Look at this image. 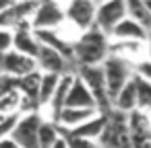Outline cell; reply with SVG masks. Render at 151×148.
<instances>
[{
    "mask_svg": "<svg viewBox=\"0 0 151 148\" xmlns=\"http://www.w3.org/2000/svg\"><path fill=\"white\" fill-rule=\"evenodd\" d=\"M42 123V115L37 109L27 111L23 117H17V123L11 130V138L17 142V146L23 148H37V130Z\"/></svg>",
    "mask_w": 151,
    "mask_h": 148,
    "instance_id": "cell-4",
    "label": "cell"
},
{
    "mask_svg": "<svg viewBox=\"0 0 151 148\" xmlns=\"http://www.w3.org/2000/svg\"><path fill=\"white\" fill-rule=\"evenodd\" d=\"M126 123H128V134H130V142L132 144H143L145 138L151 132V117L147 115V111L134 107L132 111L126 113Z\"/></svg>",
    "mask_w": 151,
    "mask_h": 148,
    "instance_id": "cell-10",
    "label": "cell"
},
{
    "mask_svg": "<svg viewBox=\"0 0 151 148\" xmlns=\"http://www.w3.org/2000/svg\"><path fill=\"white\" fill-rule=\"evenodd\" d=\"M35 68H37V62L33 56H27L17 50L4 52V72L13 74V76H25L27 72H31Z\"/></svg>",
    "mask_w": 151,
    "mask_h": 148,
    "instance_id": "cell-11",
    "label": "cell"
},
{
    "mask_svg": "<svg viewBox=\"0 0 151 148\" xmlns=\"http://www.w3.org/2000/svg\"><path fill=\"white\" fill-rule=\"evenodd\" d=\"M0 148H17V142L11 136H4V138H0Z\"/></svg>",
    "mask_w": 151,
    "mask_h": 148,
    "instance_id": "cell-28",
    "label": "cell"
},
{
    "mask_svg": "<svg viewBox=\"0 0 151 148\" xmlns=\"http://www.w3.org/2000/svg\"><path fill=\"white\" fill-rule=\"evenodd\" d=\"M13 50L23 52V54L33 56V58L37 56L40 41H37L31 25H19V27L13 29Z\"/></svg>",
    "mask_w": 151,
    "mask_h": 148,
    "instance_id": "cell-15",
    "label": "cell"
},
{
    "mask_svg": "<svg viewBox=\"0 0 151 148\" xmlns=\"http://www.w3.org/2000/svg\"><path fill=\"white\" fill-rule=\"evenodd\" d=\"M95 113H99L95 107H70V105H64L56 115V123L62 125L64 130H70V127L83 123L85 119L93 117Z\"/></svg>",
    "mask_w": 151,
    "mask_h": 148,
    "instance_id": "cell-16",
    "label": "cell"
},
{
    "mask_svg": "<svg viewBox=\"0 0 151 148\" xmlns=\"http://www.w3.org/2000/svg\"><path fill=\"white\" fill-rule=\"evenodd\" d=\"M11 2H13V0H0V13H2V11H4Z\"/></svg>",
    "mask_w": 151,
    "mask_h": 148,
    "instance_id": "cell-29",
    "label": "cell"
},
{
    "mask_svg": "<svg viewBox=\"0 0 151 148\" xmlns=\"http://www.w3.org/2000/svg\"><path fill=\"white\" fill-rule=\"evenodd\" d=\"M134 72H137L139 76H143V78H147V80L151 82V60H147V58L139 60V62H137Z\"/></svg>",
    "mask_w": 151,
    "mask_h": 148,
    "instance_id": "cell-27",
    "label": "cell"
},
{
    "mask_svg": "<svg viewBox=\"0 0 151 148\" xmlns=\"http://www.w3.org/2000/svg\"><path fill=\"white\" fill-rule=\"evenodd\" d=\"M19 111H23V93L19 89H13L11 93L0 97V117L17 115Z\"/></svg>",
    "mask_w": 151,
    "mask_h": 148,
    "instance_id": "cell-18",
    "label": "cell"
},
{
    "mask_svg": "<svg viewBox=\"0 0 151 148\" xmlns=\"http://www.w3.org/2000/svg\"><path fill=\"white\" fill-rule=\"evenodd\" d=\"M112 105H114V109L124 111V113H128V111H132L137 107V82H134V76L118 91V95L114 97Z\"/></svg>",
    "mask_w": 151,
    "mask_h": 148,
    "instance_id": "cell-17",
    "label": "cell"
},
{
    "mask_svg": "<svg viewBox=\"0 0 151 148\" xmlns=\"http://www.w3.org/2000/svg\"><path fill=\"white\" fill-rule=\"evenodd\" d=\"M17 117L19 115H6V117H0V138H4L11 134L13 125L17 123Z\"/></svg>",
    "mask_w": 151,
    "mask_h": 148,
    "instance_id": "cell-26",
    "label": "cell"
},
{
    "mask_svg": "<svg viewBox=\"0 0 151 148\" xmlns=\"http://www.w3.org/2000/svg\"><path fill=\"white\" fill-rule=\"evenodd\" d=\"M13 89H19V76H13L9 72H2L0 74V97L11 93Z\"/></svg>",
    "mask_w": 151,
    "mask_h": 148,
    "instance_id": "cell-24",
    "label": "cell"
},
{
    "mask_svg": "<svg viewBox=\"0 0 151 148\" xmlns=\"http://www.w3.org/2000/svg\"><path fill=\"white\" fill-rule=\"evenodd\" d=\"M2 72H4V54L0 52V74H2Z\"/></svg>",
    "mask_w": 151,
    "mask_h": 148,
    "instance_id": "cell-30",
    "label": "cell"
},
{
    "mask_svg": "<svg viewBox=\"0 0 151 148\" xmlns=\"http://www.w3.org/2000/svg\"><path fill=\"white\" fill-rule=\"evenodd\" d=\"M126 2V15L137 19L141 25H145L151 31V13L145 6V0H124Z\"/></svg>",
    "mask_w": 151,
    "mask_h": 148,
    "instance_id": "cell-21",
    "label": "cell"
},
{
    "mask_svg": "<svg viewBox=\"0 0 151 148\" xmlns=\"http://www.w3.org/2000/svg\"><path fill=\"white\" fill-rule=\"evenodd\" d=\"M64 105H70V107H95L97 109V103H95V97H93L91 89L77 74H75V80H73V84L68 89V95H66Z\"/></svg>",
    "mask_w": 151,
    "mask_h": 148,
    "instance_id": "cell-13",
    "label": "cell"
},
{
    "mask_svg": "<svg viewBox=\"0 0 151 148\" xmlns=\"http://www.w3.org/2000/svg\"><path fill=\"white\" fill-rule=\"evenodd\" d=\"M75 50V64H101L110 54V41L108 33H104L99 27H91L79 35V39L73 43Z\"/></svg>",
    "mask_w": 151,
    "mask_h": 148,
    "instance_id": "cell-1",
    "label": "cell"
},
{
    "mask_svg": "<svg viewBox=\"0 0 151 148\" xmlns=\"http://www.w3.org/2000/svg\"><path fill=\"white\" fill-rule=\"evenodd\" d=\"M114 39H141V41H149V29L145 25H141L137 19L132 17H124L110 33Z\"/></svg>",
    "mask_w": 151,
    "mask_h": 148,
    "instance_id": "cell-14",
    "label": "cell"
},
{
    "mask_svg": "<svg viewBox=\"0 0 151 148\" xmlns=\"http://www.w3.org/2000/svg\"><path fill=\"white\" fill-rule=\"evenodd\" d=\"M97 2H99V0H97Z\"/></svg>",
    "mask_w": 151,
    "mask_h": 148,
    "instance_id": "cell-35",
    "label": "cell"
},
{
    "mask_svg": "<svg viewBox=\"0 0 151 148\" xmlns=\"http://www.w3.org/2000/svg\"><path fill=\"white\" fill-rule=\"evenodd\" d=\"M104 66V74H106V91L110 101H114V97L118 95V91L134 76L132 70V62L126 58H120L116 54H108V58L101 62Z\"/></svg>",
    "mask_w": 151,
    "mask_h": 148,
    "instance_id": "cell-2",
    "label": "cell"
},
{
    "mask_svg": "<svg viewBox=\"0 0 151 148\" xmlns=\"http://www.w3.org/2000/svg\"><path fill=\"white\" fill-rule=\"evenodd\" d=\"M143 144H145V146H151V132H149V136L145 138V142H143Z\"/></svg>",
    "mask_w": 151,
    "mask_h": 148,
    "instance_id": "cell-32",
    "label": "cell"
},
{
    "mask_svg": "<svg viewBox=\"0 0 151 148\" xmlns=\"http://www.w3.org/2000/svg\"><path fill=\"white\" fill-rule=\"evenodd\" d=\"M35 62H37V68L42 72H56V74H64V72H68V66H73L58 50L44 45V43H40Z\"/></svg>",
    "mask_w": 151,
    "mask_h": 148,
    "instance_id": "cell-9",
    "label": "cell"
},
{
    "mask_svg": "<svg viewBox=\"0 0 151 148\" xmlns=\"http://www.w3.org/2000/svg\"><path fill=\"white\" fill-rule=\"evenodd\" d=\"M58 136H60L58 123L50 121V119H42L40 130H37V146L40 148H52L54 142L58 140Z\"/></svg>",
    "mask_w": 151,
    "mask_h": 148,
    "instance_id": "cell-20",
    "label": "cell"
},
{
    "mask_svg": "<svg viewBox=\"0 0 151 148\" xmlns=\"http://www.w3.org/2000/svg\"><path fill=\"white\" fill-rule=\"evenodd\" d=\"M147 60H151V41H147V54H145Z\"/></svg>",
    "mask_w": 151,
    "mask_h": 148,
    "instance_id": "cell-31",
    "label": "cell"
},
{
    "mask_svg": "<svg viewBox=\"0 0 151 148\" xmlns=\"http://www.w3.org/2000/svg\"><path fill=\"white\" fill-rule=\"evenodd\" d=\"M13 50V29L11 27H0V52Z\"/></svg>",
    "mask_w": 151,
    "mask_h": 148,
    "instance_id": "cell-25",
    "label": "cell"
},
{
    "mask_svg": "<svg viewBox=\"0 0 151 148\" xmlns=\"http://www.w3.org/2000/svg\"><path fill=\"white\" fill-rule=\"evenodd\" d=\"M77 76L83 78V82L91 89L97 109L101 113H110L114 109L108 91H106V74H104V66L101 64H77Z\"/></svg>",
    "mask_w": 151,
    "mask_h": 148,
    "instance_id": "cell-3",
    "label": "cell"
},
{
    "mask_svg": "<svg viewBox=\"0 0 151 148\" xmlns=\"http://www.w3.org/2000/svg\"><path fill=\"white\" fill-rule=\"evenodd\" d=\"M58 80H60V74H56V72H42V80H40V105L50 103V99H52V95H54V91L58 86Z\"/></svg>",
    "mask_w": 151,
    "mask_h": 148,
    "instance_id": "cell-22",
    "label": "cell"
},
{
    "mask_svg": "<svg viewBox=\"0 0 151 148\" xmlns=\"http://www.w3.org/2000/svg\"><path fill=\"white\" fill-rule=\"evenodd\" d=\"M64 19H66L64 6L58 0H40L35 6V13L31 17V27L33 29H56Z\"/></svg>",
    "mask_w": 151,
    "mask_h": 148,
    "instance_id": "cell-5",
    "label": "cell"
},
{
    "mask_svg": "<svg viewBox=\"0 0 151 148\" xmlns=\"http://www.w3.org/2000/svg\"><path fill=\"white\" fill-rule=\"evenodd\" d=\"M95 11H97L95 0H68L64 6L66 21L79 27L81 31H87L95 25Z\"/></svg>",
    "mask_w": 151,
    "mask_h": 148,
    "instance_id": "cell-7",
    "label": "cell"
},
{
    "mask_svg": "<svg viewBox=\"0 0 151 148\" xmlns=\"http://www.w3.org/2000/svg\"><path fill=\"white\" fill-rule=\"evenodd\" d=\"M137 82V107L143 111H151V82L139 74H134Z\"/></svg>",
    "mask_w": 151,
    "mask_h": 148,
    "instance_id": "cell-23",
    "label": "cell"
},
{
    "mask_svg": "<svg viewBox=\"0 0 151 148\" xmlns=\"http://www.w3.org/2000/svg\"><path fill=\"white\" fill-rule=\"evenodd\" d=\"M145 6H147V11L151 13V0H145Z\"/></svg>",
    "mask_w": 151,
    "mask_h": 148,
    "instance_id": "cell-33",
    "label": "cell"
},
{
    "mask_svg": "<svg viewBox=\"0 0 151 148\" xmlns=\"http://www.w3.org/2000/svg\"><path fill=\"white\" fill-rule=\"evenodd\" d=\"M149 41H151V33H149Z\"/></svg>",
    "mask_w": 151,
    "mask_h": 148,
    "instance_id": "cell-34",
    "label": "cell"
},
{
    "mask_svg": "<svg viewBox=\"0 0 151 148\" xmlns=\"http://www.w3.org/2000/svg\"><path fill=\"white\" fill-rule=\"evenodd\" d=\"M73 80H75V74H73V72H64V74H60L58 86H56V91H54V95H52V99H50V105L54 107L56 113L64 107V101H66V95H68V89H70Z\"/></svg>",
    "mask_w": 151,
    "mask_h": 148,
    "instance_id": "cell-19",
    "label": "cell"
},
{
    "mask_svg": "<svg viewBox=\"0 0 151 148\" xmlns=\"http://www.w3.org/2000/svg\"><path fill=\"white\" fill-rule=\"evenodd\" d=\"M110 54L126 58L130 62H139L147 54V41L141 39H114L110 43Z\"/></svg>",
    "mask_w": 151,
    "mask_h": 148,
    "instance_id": "cell-12",
    "label": "cell"
},
{
    "mask_svg": "<svg viewBox=\"0 0 151 148\" xmlns=\"http://www.w3.org/2000/svg\"><path fill=\"white\" fill-rule=\"evenodd\" d=\"M40 0H13V2L0 13V27H19V25H31V17L35 13Z\"/></svg>",
    "mask_w": 151,
    "mask_h": 148,
    "instance_id": "cell-8",
    "label": "cell"
},
{
    "mask_svg": "<svg viewBox=\"0 0 151 148\" xmlns=\"http://www.w3.org/2000/svg\"><path fill=\"white\" fill-rule=\"evenodd\" d=\"M126 17V2L124 0H99L95 11V27L104 33H112V29Z\"/></svg>",
    "mask_w": 151,
    "mask_h": 148,
    "instance_id": "cell-6",
    "label": "cell"
}]
</instances>
